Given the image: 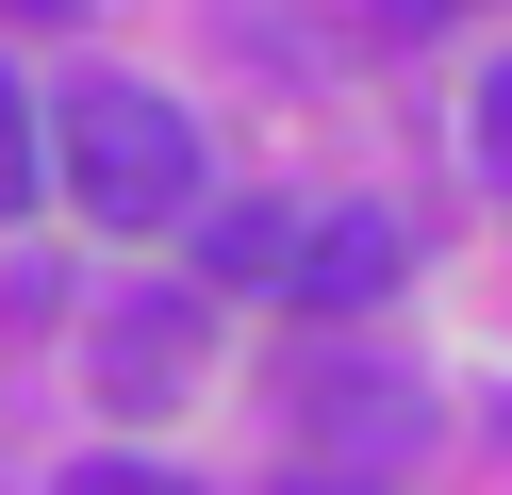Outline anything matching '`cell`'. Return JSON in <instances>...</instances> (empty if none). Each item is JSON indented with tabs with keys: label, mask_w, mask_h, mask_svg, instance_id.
Returning a JSON list of instances; mask_svg holds the SVG:
<instances>
[{
	"label": "cell",
	"mask_w": 512,
	"mask_h": 495,
	"mask_svg": "<svg viewBox=\"0 0 512 495\" xmlns=\"http://www.w3.org/2000/svg\"><path fill=\"white\" fill-rule=\"evenodd\" d=\"M67 182H83V215L166 231L182 198H199V132H182V99H149V83H67Z\"/></svg>",
	"instance_id": "1"
},
{
	"label": "cell",
	"mask_w": 512,
	"mask_h": 495,
	"mask_svg": "<svg viewBox=\"0 0 512 495\" xmlns=\"http://www.w3.org/2000/svg\"><path fill=\"white\" fill-rule=\"evenodd\" d=\"M397 281H413V231L380 215V198H331V215L298 231V281H281V297L347 330V314H380V297H397Z\"/></svg>",
	"instance_id": "2"
},
{
	"label": "cell",
	"mask_w": 512,
	"mask_h": 495,
	"mask_svg": "<svg viewBox=\"0 0 512 495\" xmlns=\"http://www.w3.org/2000/svg\"><path fill=\"white\" fill-rule=\"evenodd\" d=\"M298 231H314V198H199V264L215 281H298Z\"/></svg>",
	"instance_id": "3"
},
{
	"label": "cell",
	"mask_w": 512,
	"mask_h": 495,
	"mask_svg": "<svg viewBox=\"0 0 512 495\" xmlns=\"http://www.w3.org/2000/svg\"><path fill=\"white\" fill-rule=\"evenodd\" d=\"M199 297H133V314H116V347H100V380L116 396H133V413H149V396H166V380H199Z\"/></svg>",
	"instance_id": "4"
},
{
	"label": "cell",
	"mask_w": 512,
	"mask_h": 495,
	"mask_svg": "<svg viewBox=\"0 0 512 495\" xmlns=\"http://www.w3.org/2000/svg\"><path fill=\"white\" fill-rule=\"evenodd\" d=\"M314 413H331V446H397V429H413V380H364V363H331V380H314Z\"/></svg>",
	"instance_id": "5"
},
{
	"label": "cell",
	"mask_w": 512,
	"mask_h": 495,
	"mask_svg": "<svg viewBox=\"0 0 512 495\" xmlns=\"http://www.w3.org/2000/svg\"><path fill=\"white\" fill-rule=\"evenodd\" d=\"M17 198H34V99L0 83V215H17Z\"/></svg>",
	"instance_id": "6"
},
{
	"label": "cell",
	"mask_w": 512,
	"mask_h": 495,
	"mask_svg": "<svg viewBox=\"0 0 512 495\" xmlns=\"http://www.w3.org/2000/svg\"><path fill=\"white\" fill-rule=\"evenodd\" d=\"M479 165H496V182H512V50L479 66Z\"/></svg>",
	"instance_id": "7"
},
{
	"label": "cell",
	"mask_w": 512,
	"mask_h": 495,
	"mask_svg": "<svg viewBox=\"0 0 512 495\" xmlns=\"http://www.w3.org/2000/svg\"><path fill=\"white\" fill-rule=\"evenodd\" d=\"M67 495H199V479H166V462H83Z\"/></svg>",
	"instance_id": "8"
},
{
	"label": "cell",
	"mask_w": 512,
	"mask_h": 495,
	"mask_svg": "<svg viewBox=\"0 0 512 495\" xmlns=\"http://www.w3.org/2000/svg\"><path fill=\"white\" fill-rule=\"evenodd\" d=\"M298 495H380V479H298Z\"/></svg>",
	"instance_id": "9"
}]
</instances>
